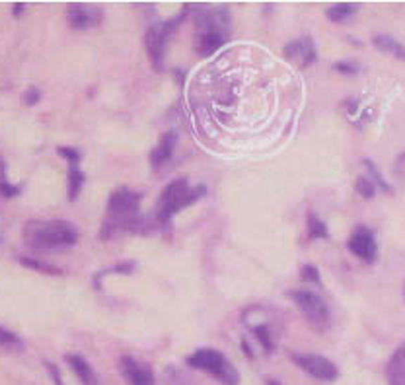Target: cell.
I'll use <instances>...</instances> for the list:
<instances>
[{
    "label": "cell",
    "mask_w": 405,
    "mask_h": 385,
    "mask_svg": "<svg viewBox=\"0 0 405 385\" xmlns=\"http://www.w3.org/2000/svg\"><path fill=\"white\" fill-rule=\"evenodd\" d=\"M139 202H141V195L133 189L121 187L117 191L111 192L110 202H108V214H105L103 226L100 230L101 237L108 240V237L123 234V232H136L141 224Z\"/></svg>",
    "instance_id": "6da1fadb"
},
{
    "label": "cell",
    "mask_w": 405,
    "mask_h": 385,
    "mask_svg": "<svg viewBox=\"0 0 405 385\" xmlns=\"http://www.w3.org/2000/svg\"><path fill=\"white\" fill-rule=\"evenodd\" d=\"M24 240L32 249L53 252L72 247L78 234L65 220H32L24 226Z\"/></svg>",
    "instance_id": "7a4b0ae2"
},
{
    "label": "cell",
    "mask_w": 405,
    "mask_h": 385,
    "mask_svg": "<svg viewBox=\"0 0 405 385\" xmlns=\"http://www.w3.org/2000/svg\"><path fill=\"white\" fill-rule=\"evenodd\" d=\"M230 37V20L224 8L209 10L197 18V51L202 57L219 51Z\"/></svg>",
    "instance_id": "3957f363"
},
{
    "label": "cell",
    "mask_w": 405,
    "mask_h": 385,
    "mask_svg": "<svg viewBox=\"0 0 405 385\" xmlns=\"http://www.w3.org/2000/svg\"><path fill=\"white\" fill-rule=\"evenodd\" d=\"M202 195H205V187H191L184 177L169 181L164 187V191L160 192V199H158V214H156L158 222L168 224L169 218L174 216L176 212L197 202Z\"/></svg>",
    "instance_id": "277c9868"
},
{
    "label": "cell",
    "mask_w": 405,
    "mask_h": 385,
    "mask_svg": "<svg viewBox=\"0 0 405 385\" xmlns=\"http://www.w3.org/2000/svg\"><path fill=\"white\" fill-rule=\"evenodd\" d=\"M187 364L193 366L195 370H201L205 374L214 377L222 385H238L240 384V374L232 366V362L228 360L222 352L214 348H199L193 354L187 356Z\"/></svg>",
    "instance_id": "5b68a950"
},
{
    "label": "cell",
    "mask_w": 405,
    "mask_h": 385,
    "mask_svg": "<svg viewBox=\"0 0 405 385\" xmlns=\"http://www.w3.org/2000/svg\"><path fill=\"white\" fill-rule=\"evenodd\" d=\"M288 296H290V300L295 301L296 308L300 310L304 319H306L316 331H326V329H328L329 323H331V318H329L328 304L323 301L321 296H318L316 292H310V290H302V288L290 290Z\"/></svg>",
    "instance_id": "8992f818"
},
{
    "label": "cell",
    "mask_w": 405,
    "mask_h": 385,
    "mask_svg": "<svg viewBox=\"0 0 405 385\" xmlns=\"http://www.w3.org/2000/svg\"><path fill=\"white\" fill-rule=\"evenodd\" d=\"M181 16L174 18V20H168V22H162V24L152 25L150 30L144 35V45H146V51L150 55L154 67L160 68L162 60H164V51H166V45H168V39L172 37V32L179 22H181Z\"/></svg>",
    "instance_id": "52a82bcc"
},
{
    "label": "cell",
    "mask_w": 405,
    "mask_h": 385,
    "mask_svg": "<svg viewBox=\"0 0 405 385\" xmlns=\"http://www.w3.org/2000/svg\"><path fill=\"white\" fill-rule=\"evenodd\" d=\"M349 252L353 253L356 259H361L366 265H372L376 257H378V243H376V235L371 228L356 226L353 230V234L349 235L347 242Z\"/></svg>",
    "instance_id": "ba28073f"
},
{
    "label": "cell",
    "mask_w": 405,
    "mask_h": 385,
    "mask_svg": "<svg viewBox=\"0 0 405 385\" xmlns=\"http://www.w3.org/2000/svg\"><path fill=\"white\" fill-rule=\"evenodd\" d=\"M290 358L298 368H302L306 374H310L316 379H321V381L338 379V366L321 354H290Z\"/></svg>",
    "instance_id": "9c48e42d"
},
{
    "label": "cell",
    "mask_w": 405,
    "mask_h": 385,
    "mask_svg": "<svg viewBox=\"0 0 405 385\" xmlns=\"http://www.w3.org/2000/svg\"><path fill=\"white\" fill-rule=\"evenodd\" d=\"M103 20V10L100 6H92V4H82V2H75L67 6V22L72 30H92L98 27Z\"/></svg>",
    "instance_id": "30bf717a"
},
{
    "label": "cell",
    "mask_w": 405,
    "mask_h": 385,
    "mask_svg": "<svg viewBox=\"0 0 405 385\" xmlns=\"http://www.w3.org/2000/svg\"><path fill=\"white\" fill-rule=\"evenodd\" d=\"M119 370L129 385H156L152 370L141 362H136L133 356H123L119 362Z\"/></svg>",
    "instance_id": "8fae6325"
},
{
    "label": "cell",
    "mask_w": 405,
    "mask_h": 385,
    "mask_svg": "<svg viewBox=\"0 0 405 385\" xmlns=\"http://www.w3.org/2000/svg\"><path fill=\"white\" fill-rule=\"evenodd\" d=\"M285 57L290 63H295L296 67H308L316 60V49H314V43L310 37H304L298 41L288 43L285 47Z\"/></svg>",
    "instance_id": "7c38bea8"
},
{
    "label": "cell",
    "mask_w": 405,
    "mask_h": 385,
    "mask_svg": "<svg viewBox=\"0 0 405 385\" xmlns=\"http://www.w3.org/2000/svg\"><path fill=\"white\" fill-rule=\"evenodd\" d=\"M177 146V134L174 131H168V133L162 134V138L158 141V144L154 146V150L150 152V164L154 168H160L166 162L172 159L174 152H176Z\"/></svg>",
    "instance_id": "4fadbf2b"
},
{
    "label": "cell",
    "mask_w": 405,
    "mask_h": 385,
    "mask_svg": "<svg viewBox=\"0 0 405 385\" xmlns=\"http://www.w3.org/2000/svg\"><path fill=\"white\" fill-rule=\"evenodd\" d=\"M388 385H405V343L397 346L386 364Z\"/></svg>",
    "instance_id": "5bb4252c"
},
{
    "label": "cell",
    "mask_w": 405,
    "mask_h": 385,
    "mask_svg": "<svg viewBox=\"0 0 405 385\" xmlns=\"http://www.w3.org/2000/svg\"><path fill=\"white\" fill-rule=\"evenodd\" d=\"M67 364L72 368L75 376L78 377V381L82 385H100V377L94 372V368L88 364L86 358L78 356V354H67L65 356Z\"/></svg>",
    "instance_id": "9a60e30c"
},
{
    "label": "cell",
    "mask_w": 405,
    "mask_h": 385,
    "mask_svg": "<svg viewBox=\"0 0 405 385\" xmlns=\"http://www.w3.org/2000/svg\"><path fill=\"white\" fill-rule=\"evenodd\" d=\"M372 43H374V47L382 51V53H388V55L396 57V59L405 60V45L397 41V39H394L392 35L376 34L372 37Z\"/></svg>",
    "instance_id": "2e32d148"
},
{
    "label": "cell",
    "mask_w": 405,
    "mask_h": 385,
    "mask_svg": "<svg viewBox=\"0 0 405 385\" xmlns=\"http://www.w3.org/2000/svg\"><path fill=\"white\" fill-rule=\"evenodd\" d=\"M84 174L78 169V166H70L68 168V201H76L78 199V195H80L82 187H84Z\"/></svg>",
    "instance_id": "e0dca14e"
},
{
    "label": "cell",
    "mask_w": 405,
    "mask_h": 385,
    "mask_svg": "<svg viewBox=\"0 0 405 385\" xmlns=\"http://www.w3.org/2000/svg\"><path fill=\"white\" fill-rule=\"evenodd\" d=\"M0 348L8 352H22L24 351V341L16 333H12L10 329L0 325Z\"/></svg>",
    "instance_id": "ac0fdd59"
},
{
    "label": "cell",
    "mask_w": 405,
    "mask_h": 385,
    "mask_svg": "<svg viewBox=\"0 0 405 385\" xmlns=\"http://www.w3.org/2000/svg\"><path fill=\"white\" fill-rule=\"evenodd\" d=\"M356 12H359L356 4L341 2V4H333L331 8H328V18L331 22H345L347 18H351Z\"/></svg>",
    "instance_id": "d6986e66"
},
{
    "label": "cell",
    "mask_w": 405,
    "mask_h": 385,
    "mask_svg": "<svg viewBox=\"0 0 405 385\" xmlns=\"http://www.w3.org/2000/svg\"><path fill=\"white\" fill-rule=\"evenodd\" d=\"M250 327H252V333L255 335V339H257L259 344L265 348V352L275 351V343H273V337H271V329L265 321H263V323H253V325Z\"/></svg>",
    "instance_id": "ffe728a7"
},
{
    "label": "cell",
    "mask_w": 405,
    "mask_h": 385,
    "mask_svg": "<svg viewBox=\"0 0 405 385\" xmlns=\"http://www.w3.org/2000/svg\"><path fill=\"white\" fill-rule=\"evenodd\" d=\"M364 168L368 169V174H371V177H372V183L376 185V189H382V191H386V192H392L394 189H392V185L384 179V176H382V171H380L378 168H376V164L372 162V159H364Z\"/></svg>",
    "instance_id": "44dd1931"
},
{
    "label": "cell",
    "mask_w": 405,
    "mask_h": 385,
    "mask_svg": "<svg viewBox=\"0 0 405 385\" xmlns=\"http://www.w3.org/2000/svg\"><path fill=\"white\" fill-rule=\"evenodd\" d=\"M20 191H22L20 185L8 183V179H6V164H4V159H0V195L10 199V197H16Z\"/></svg>",
    "instance_id": "7402d4cb"
},
{
    "label": "cell",
    "mask_w": 405,
    "mask_h": 385,
    "mask_svg": "<svg viewBox=\"0 0 405 385\" xmlns=\"http://www.w3.org/2000/svg\"><path fill=\"white\" fill-rule=\"evenodd\" d=\"M308 234L310 237H328V228L321 222V218L316 216L314 212L308 214Z\"/></svg>",
    "instance_id": "603a6c76"
},
{
    "label": "cell",
    "mask_w": 405,
    "mask_h": 385,
    "mask_svg": "<svg viewBox=\"0 0 405 385\" xmlns=\"http://www.w3.org/2000/svg\"><path fill=\"white\" fill-rule=\"evenodd\" d=\"M354 189H356V192H359L361 197H364V199H372V197L376 195V185L372 183V179H368L366 176H361L356 179Z\"/></svg>",
    "instance_id": "cb8c5ba5"
},
{
    "label": "cell",
    "mask_w": 405,
    "mask_h": 385,
    "mask_svg": "<svg viewBox=\"0 0 405 385\" xmlns=\"http://www.w3.org/2000/svg\"><path fill=\"white\" fill-rule=\"evenodd\" d=\"M20 263L27 268H34V270H41V273H47V275H59V268L51 267V265H45L41 261L32 259V257H20Z\"/></svg>",
    "instance_id": "d4e9b609"
},
{
    "label": "cell",
    "mask_w": 405,
    "mask_h": 385,
    "mask_svg": "<svg viewBox=\"0 0 405 385\" xmlns=\"http://www.w3.org/2000/svg\"><path fill=\"white\" fill-rule=\"evenodd\" d=\"M333 68H335L338 72H341V74H345V76L359 74V70H361V67H359L354 60H339V63H335V65H333Z\"/></svg>",
    "instance_id": "484cf974"
},
{
    "label": "cell",
    "mask_w": 405,
    "mask_h": 385,
    "mask_svg": "<svg viewBox=\"0 0 405 385\" xmlns=\"http://www.w3.org/2000/svg\"><path fill=\"white\" fill-rule=\"evenodd\" d=\"M300 275L306 282H312V285H320V270L314 267V265H304L302 270H300Z\"/></svg>",
    "instance_id": "4316f807"
},
{
    "label": "cell",
    "mask_w": 405,
    "mask_h": 385,
    "mask_svg": "<svg viewBox=\"0 0 405 385\" xmlns=\"http://www.w3.org/2000/svg\"><path fill=\"white\" fill-rule=\"evenodd\" d=\"M59 154L63 156V158L67 159V162H70V166H76V164H78V159H80L78 150H75V148H68V146H60Z\"/></svg>",
    "instance_id": "83f0119b"
},
{
    "label": "cell",
    "mask_w": 405,
    "mask_h": 385,
    "mask_svg": "<svg viewBox=\"0 0 405 385\" xmlns=\"http://www.w3.org/2000/svg\"><path fill=\"white\" fill-rule=\"evenodd\" d=\"M39 100H41V92H39L37 88H30V90H25V93H24L25 105H35Z\"/></svg>",
    "instance_id": "f1b7e54d"
},
{
    "label": "cell",
    "mask_w": 405,
    "mask_h": 385,
    "mask_svg": "<svg viewBox=\"0 0 405 385\" xmlns=\"http://www.w3.org/2000/svg\"><path fill=\"white\" fill-rule=\"evenodd\" d=\"M45 368H47V372H49V376H51V379H53V384L65 385L63 384V379H60V372H59V368H57V364H51L49 360H45Z\"/></svg>",
    "instance_id": "f546056e"
},
{
    "label": "cell",
    "mask_w": 405,
    "mask_h": 385,
    "mask_svg": "<svg viewBox=\"0 0 405 385\" xmlns=\"http://www.w3.org/2000/svg\"><path fill=\"white\" fill-rule=\"evenodd\" d=\"M396 168L401 171V174H405V154H401L399 158H397V164H396Z\"/></svg>",
    "instance_id": "4dcf8cb0"
},
{
    "label": "cell",
    "mask_w": 405,
    "mask_h": 385,
    "mask_svg": "<svg viewBox=\"0 0 405 385\" xmlns=\"http://www.w3.org/2000/svg\"><path fill=\"white\" fill-rule=\"evenodd\" d=\"M25 10V6L24 4H16V6H14V8H12V14H14V16H20V14H22V12H24Z\"/></svg>",
    "instance_id": "1f68e13d"
},
{
    "label": "cell",
    "mask_w": 405,
    "mask_h": 385,
    "mask_svg": "<svg viewBox=\"0 0 405 385\" xmlns=\"http://www.w3.org/2000/svg\"><path fill=\"white\" fill-rule=\"evenodd\" d=\"M265 384H267V385H281V384H278V381H277V379H267Z\"/></svg>",
    "instance_id": "d6a6232c"
}]
</instances>
